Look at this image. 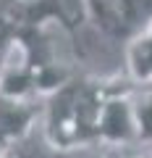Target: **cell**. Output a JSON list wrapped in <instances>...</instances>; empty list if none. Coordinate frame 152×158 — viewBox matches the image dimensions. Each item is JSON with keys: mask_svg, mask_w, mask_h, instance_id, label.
Masks as SVG:
<instances>
[{"mask_svg": "<svg viewBox=\"0 0 152 158\" xmlns=\"http://www.w3.org/2000/svg\"><path fill=\"white\" fill-rule=\"evenodd\" d=\"M131 85L134 82L126 74L92 77L76 71L66 85L45 98L40 124L50 145L60 153L100 148V124L107 100Z\"/></svg>", "mask_w": 152, "mask_h": 158, "instance_id": "cell-1", "label": "cell"}, {"mask_svg": "<svg viewBox=\"0 0 152 158\" xmlns=\"http://www.w3.org/2000/svg\"><path fill=\"white\" fill-rule=\"evenodd\" d=\"M87 16L105 37L126 42L152 19V0H87Z\"/></svg>", "mask_w": 152, "mask_h": 158, "instance_id": "cell-2", "label": "cell"}, {"mask_svg": "<svg viewBox=\"0 0 152 158\" xmlns=\"http://www.w3.org/2000/svg\"><path fill=\"white\" fill-rule=\"evenodd\" d=\"M45 98H8L0 95V153L32 132L42 118Z\"/></svg>", "mask_w": 152, "mask_h": 158, "instance_id": "cell-3", "label": "cell"}, {"mask_svg": "<svg viewBox=\"0 0 152 158\" xmlns=\"http://www.w3.org/2000/svg\"><path fill=\"white\" fill-rule=\"evenodd\" d=\"M123 63H126L123 74L134 85H150L152 82V19L126 40Z\"/></svg>", "mask_w": 152, "mask_h": 158, "instance_id": "cell-4", "label": "cell"}, {"mask_svg": "<svg viewBox=\"0 0 152 158\" xmlns=\"http://www.w3.org/2000/svg\"><path fill=\"white\" fill-rule=\"evenodd\" d=\"M0 158H60V150L50 145V140L42 132V124H37L18 142H13L8 150L0 153Z\"/></svg>", "mask_w": 152, "mask_h": 158, "instance_id": "cell-5", "label": "cell"}, {"mask_svg": "<svg viewBox=\"0 0 152 158\" xmlns=\"http://www.w3.org/2000/svg\"><path fill=\"white\" fill-rule=\"evenodd\" d=\"M134 111L139 121V145H152V82L134 85Z\"/></svg>", "mask_w": 152, "mask_h": 158, "instance_id": "cell-6", "label": "cell"}, {"mask_svg": "<svg viewBox=\"0 0 152 158\" xmlns=\"http://www.w3.org/2000/svg\"><path fill=\"white\" fill-rule=\"evenodd\" d=\"M105 158H152L150 153H105Z\"/></svg>", "mask_w": 152, "mask_h": 158, "instance_id": "cell-7", "label": "cell"}]
</instances>
